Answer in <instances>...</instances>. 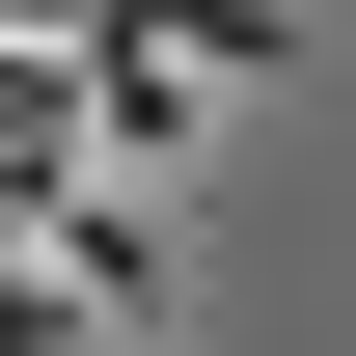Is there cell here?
<instances>
[{
	"mask_svg": "<svg viewBox=\"0 0 356 356\" xmlns=\"http://www.w3.org/2000/svg\"><path fill=\"white\" fill-rule=\"evenodd\" d=\"M0 356H83V329H55V302H28V247H0Z\"/></svg>",
	"mask_w": 356,
	"mask_h": 356,
	"instance_id": "6da1fadb",
	"label": "cell"
}]
</instances>
